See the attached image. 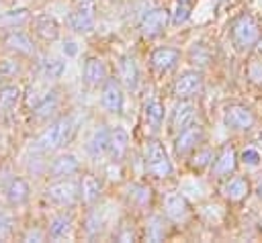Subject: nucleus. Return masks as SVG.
Masks as SVG:
<instances>
[{"mask_svg": "<svg viewBox=\"0 0 262 243\" xmlns=\"http://www.w3.org/2000/svg\"><path fill=\"white\" fill-rule=\"evenodd\" d=\"M76 129H78V120H76L74 114H66V116L55 118L33 141V151H39V153L59 151L61 147H66L72 141V137L76 135Z\"/></svg>", "mask_w": 262, "mask_h": 243, "instance_id": "f257e3e1", "label": "nucleus"}, {"mask_svg": "<svg viewBox=\"0 0 262 243\" xmlns=\"http://www.w3.org/2000/svg\"><path fill=\"white\" fill-rule=\"evenodd\" d=\"M229 39L235 51L246 53L254 49L262 39V25L252 12H242L229 25Z\"/></svg>", "mask_w": 262, "mask_h": 243, "instance_id": "f03ea898", "label": "nucleus"}, {"mask_svg": "<svg viewBox=\"0 0 262 243\" xmlns=\"http://www.w3.org/2000/svg\"><path fill=\"white\" fill-rule=\"evenodd\" d=\"M45 198L57 208H72L80 202V178H57L45 188Z\"/></svg>", "mask_w": 262, "mask_h": 243, "instance_id": "7ed1b4c3", "label": "nucleus"}, {"mask_svg": "<svg viewBox=\"0 0 262 243\" xmlns=\"http://www.w3.org/2000/svg\"><path fill=\"white\" fill-rule=\"evenodd\" d=\"M143 169L156 180H166L172 176V161L158 139H147L143 149Z\"/></svg>", "mask_w": 262, "mask_h": 243, "instance_id": "20e7f679", "label": "nucleus"}, {"mask_svg": "<svg viewBox=\"0 0 262 243\" xmlns=\"http://www.w3.org/2000/svg\"><path fill=\"white\" fill-rule=\"evenodd\" d=\"M203 143H205V129H203V125L190 123L188 127H184L182 131L176 133V137H174V153L178 157L190 155Z\"/></svg>", "mask_w": 262, "mask_h": 243, "instance_id": "39448f33", "label": "nucleus"}, {"mask_svg": "<svg viewBox=\"0 0 262 243\" xmlns=\"http://www.w3.org/2000/svg\"><path fill=\"white\" fill-rule=\"evenodd\" d=\"M96 25V4L94 0H80L78 6L68 14V27L74 33H90Z\"/></svg>", "mask_w": 262, "mask_h": 243, "instance_id": "423d86ee", "label": "nucleus"}, {"mask_svg": "<svg viewBox=\"0 0 262 243\" xmlns=\"http://www.w3.org/2000/svg\"><path fill=\"white\" fill-rule=\"evenodd\" d=\"M201 92H203V74L196 69H186L174 80L172 94L178 100H192Z\"/></svg>", "mask_w": 262, "mask_h": 243, "instance_id": "0eeeda50", "label": "nucleus"}, {"mask_svg": "<svg viewBox=\"0 0 262 243\" xmlns=\"http://www.w3.org/2000/svg\"><path fill=\"white\" fill-rule=\"evenodd\" d=\"M223 125L233 133H246L256 125V116L244 104H229L223 110Z\"/></svg>", "mask_w": 262, "mask_h": 243, "instance_id": "6e6552de", "label": "nucleus"}, {"mask_svg": "<svg viewBox=\"0 0 262 243\" xmlns=\"http://www.w3.org/2000/svg\"><path fill=\"white\" fill-rule=\"evenodd\" d=\"M168 25H170V10L164 6H158L143 14V18L139 22V33L145 39H156L166 31Z\"/></svg>", "mask_w": 262, "mask_h": 243, "instance_id": "1a4fd4ad", "label": "nucleus"}, {"mask_svg": "<svg viewBox=\"0 0 262 243\" xmlns=\"http://www.w3.org/2000/svg\"><path fill=\"white\" fill-rule=\"evenodd\" d=\"M100 104L111 114L123 112V84L119 82V78L108 76L104 80V84L100 86Z\"/></svg>", "mask_w": 262, "mask_h": 243, "instance_id": "9d476101", "label": "nucleus"}, {"mask_svg": "<svg viewBox=\"0 0 262 243\" xmlns=\"http://www.w3.org/2000/svg\"><path fill=\"white\" fill-rule=\"evenodd\" d=\"M162 210H164V216L172 223H182L190 216V204H188L186 196L182 192H176V190H170L164 196Z\"/></svg>", "mask_w": 262, "mask_h": 243, "instance_id": "9b49d317", "label": "nucleus"}, {"mask_svg": "<svg viewBox=\"0 0 262 243\" xmlns=\"http://www.w3.org/2000/svg\"><path fill=\"white\" fill-rule=\"evenodd\" d=\"M235 167H237V153H235L233 145L225 143V145L217 151V155L213 157V163H211L209 169H211V176H213V178L223 180V178H227L229 174H233Z\"/></svg>", "mask_w": 262, "mask_h": 243, "instance_id": "f8f14e48", "label": "nucleus"}, {"mask_svg": "<svg viewBox=\"0 0 262 243\" xmlns=\"http://www.w3.org/2000/svg\"><path fill=\"white\" fill-rule=\"evenodd\" d=\"M80 172V161L74 153H59L55 155L49 165H47V176L51 180L57 178H68V176H76Z\"/></svg>", "mask_w": 262, "mask_h": 243, "instance_id": "ddd939ff", "label": "nucleus"}, {"mask_svg": "<svg viewBox=\"0 0 262 243\" xmlns=\"http://www.w3.org/2000/svg\"><path fill=\"white\" fill-rule=\"evenodd\" d=\"M123 196H125V202L129 206H135V208H141V210L149 208L151 202H154V190L147 184H143V182H131V184H127Z\"/></svg>", "mask_w": 262, "mask_h": 243, "instance_id": "4468645a", "label": "nucleus"}, {"mask_svg": "<svg viewBox=\"0 0 262 243\" xmlns=\"http://www.w3.org/2000/svg\"><path fill=\"white\" fill-rule=\"evenodd\" d=\"M108 78V69H106V63L100 59V57H86L84 61V67H82V80L86 86L90 88H98L104 84V80Z\"/></svg>", "mask_w": 262, "mask_h": 243, "instance_id": "2eb2a0df", "label": "nucleus"}, {"mask_svg": "<svg viewBox=\"0 0 262 243\" xmlns=\"http://www.w3.org/2000/svg\"><path fill=\"white\" fill-rule=\"evenodd\" d=\"M194 116H196V104L192 100H178L170 114V131L176 135L178 131L194 123Z\"/></svg>", "mask_w": 262, "mask_h": 243, "instance_id": "dca6fc26", "label": "nucleus"}, {"mask_svg": "<svg viewBox=\"0 0 262 243\" xmlns=\"http://www.w3.org/2000/svg\"><path fill=\"white\" fill-rule=\"evenodd\" d=\"M250 194V180L246 176H227L221 184V196L229 202H242Z\"/></svg>", "mask_w": 262, "mask_h": 243, "instance_id": "f3484780", "label": "nucleus"}, {"mask_svg": "<svg viewBox=\"0 0 262 243\" xmlns=\"http://www.w3.org/2000/svg\"><path fill=\"white\" fill-rule=\"evenodd\" d=\"M180 61V51L176 47H158L149 55V63L158 74L172 71Z\"/></svg>", "mask_w": 262, "mask_h": 243, "instance_id": "a211bd4d", "label": "nucleus"}, {"mask_svg": "<svg viewBox=\"0 0 262 243\" xmlns=\"http://www.w3.org/2000/svg\"><path fill=\"white\" fill-rule=\"evenodd\" d=\"M102 196V180L96 174L80 176V200L86 206H94Z\"/></svg>", "mask_w": 262, "mask_h": 243, "instance_id": "6ab92c4d", "label": "nucleus"}, {"mask_svg": "<svg viewBox=\"0 0 262 243\" xmlns=\"http://www.w3.org/2000/svg\"><path fill=\"white\" fill-rule=\"evenodd\" d=\"M33 31L35 35L45 41V43H53L59 39V22L51 16V14H37L33 16Z\"/></svg>", "mask_w": 262, "mask_h": 243, "instance_id": "aec40b11", "label": "nucleus"}, {"mask_svg": "<svg viewBox=\"0 0 262 243\" xmlns=\"http://www.w3.org/2000/svg\"><path fill=\"white\" fill-rule=\"evenodd\" d=\"M129 151V133L123 127L108 131V157L111 161H121Z\"/></svg>", "mask_w": 262, "mask_h": 243, "instance_id": "412c9836", "label": "nucleus"}, {"mask_svg": "<svg viewBox=\"0 0 262 243\" xmlns=\"http://www.w3.org/2000/svg\"><path fill=\"white\" fill-rule=\"evenodd\" d=\"M4 196H6V202L10 206H23L29 202L31 198V188H29V182L25 178H12L6 188H4Z\"/></svg>", "mask_w": 262, "mask_h": 243, "instance_id": "4be33fe9", "label": "nucleus"}, {"mask_svg": "<svg viewBox=\"0 0 262 243\" xmlns=\"http://www.w3.org/2000/svg\"><path fill=\"white\" fill-rule=\"evenodd\" d=\"M108 131H111V129H106V127L96 129V131L90 135L88 143H86V153H88L94 161H100V159L108 157Z\"/></svg>", "mask_w": 262, "mask_h": 243, "instance_id": "5701e85b", "label": "nucleus"}, {"mask_svg": "<svg viewBox=\"0 0 262 243\" xmlns=\"http://www.w3.org/2000/svg\"><path fill=\"white\" fill-rule=\"evenodd\" d=\"M74 227V214L66 208H61L59 212H55L51 218H49V227H47V235L51 239H63L70 235Z\"/></svg>", "mask_w": 262, "mask_h": 243, "instance_id": "b1692460", "label": "nucleus"}, {"mask_svg": "<svg viewBox=\"0 0 262 243\" xmlns=\"http://www.w3.org/2000/svg\"><path fill=\"white\" fill-rule=\"evenodd\" d=\"M4 45L10 49V51H14V53H20V55H33L35 53V43H33V39L27 35V33H23V31H16V29H12V31H8L6 35H4Z\"/></svg>", "mask_w": 262, "mask_h": 243, "instance_id": "393cba45", "label": "nucleus"}, {"mask_svg": "<svg viewBox=\"0 0 262 243\" xmlns=\"http://www.w3.org/2000/svg\"><path fill=\"white\" fill-rule=\"evenodd\" d=\"M20 98H23V90L16 84L0 86V114L2 116H10L16 110Z\"/></svg>", "mask_w": 262, "mask_h": 243, "instance_id": "a878e982", "label": "nucleus"}, {"mask_svg": "<svg viewBox=\"0 0 262 243\" xmlns=\"http://www.w3.org/2000/svg\"><path fill=\"white\" fill-rule=\"evenodd\" d=\"M170 231V221L164 214H151L145 221V229H143V237L147 241H162L168 237Z\"/></svg>", "mask_w": 262, "mask_h": 243, "instance_id": "bb28decb", "label": "nucleus"}, {"mask_svg": "<svg viewBox=\"0 0 262 243\" xmlns=\"http://www.w3.org/2000/svg\"><path fill=\"white\" fill-rule=\"evenodd\" d=\"M119 82L129 88V90H135L137 88V82H139V67L135 63L133 57L129 55H123L119 59Z\"/></svg>", "mask_w": 262, "mask_h": 243, "instance_id": "cd10ccee", "label": "nucleus"}, {"mask_svg": "<svg viewBox=\"0 0 262 243\" xmlns=\"http://www.w3.org/2000/svg\"><path fill=\"white\" fill-rule=\"evenodd\" d=\"M57 108H59V92H57V90H47L45 96H43L31 110H33V116H35V118L45 120V118H49L51 114H55Z\"/></svg>", "mask_w": 262, "mask_h": 243, "instance_id": "c85d7f7f", "label": "nucleus"}, {"mask_svg": "<svg viewBox=\"0 0 262 243\" xmlns=\"http://www.w3.org/2000/svg\"><path fill=\"white\" fill-rule=\"evenodd\" d=\"M213 157H215V153H213V149L211 147H196L192 153H190V159H188V167L192 169V172H203V169H209L211 167V163H213Z\"/></svg>", "mask_w": 262, "mask_h": 243, "instance_id": "c756f323", "label": "nucleus"}, {"mask_svg": "<svg viewBox=\"0 0 262 243\" xmlns=\"http://www.w3.org/2000/svg\"><path fill=\"white\" fill-rule=\"evenodd\" d=\"M143 116H145V123L149 125V129L158 131L162 127V123H164V104L158 98H151L143 106Z\"/></svg>", "mask_w": 262, "mask_h": 243, "instance_id": "7c9ffc66", "label": "nucleus"}, {"mask_svg": "<svg viewBox=\"0 0 262 243\" xmlns=\"http://www.w3.org/2000/svg\"><path fill=\"white\" fill-rule=\"evenodd\" d=\"M39 71L47 80H57L66 71V61H61L57 57H45V59L39 61Z\"/></svg>", "mask_w": 262, "mask_h": 243, "instance_id": "2f4dec72", "label": "nucleus"}, {"mask_svg": "<svg viewBox=\"0 0 262 243\" xmlns=\"http://www.w3.org/2000/svg\"><path fill=\"white\" fill-rule=\"evenodd\" d=\"M29 10H10L0 14V29H16L29 20Z\"/></svg>", "mask_w": 262, "mask_h": 243, "instance_id": "473e14b6", "label": "nucleus"}, {"mask_svg": "<svg viewBox=\"0 0 262 243\" xmlns=\"http://www.w3.org/2000/svg\"><path fill=\"white\" fill-rule=\"evenodd\" d=\"M104 229V218L98 214V210H90L84 218V233L86 237H96Z\"/></svg>", "mask_w": 262, "mask_h": 243, "instance_id": "72a5a7b5", "label": "nucleus"}, {"mask_svg": "<svg viewBox=\"0 0 262 243\" xmlns=\"http://www.w3.org/2000/svg\"><path fill=\"white\" fill-rule=\"evenodd\" d=\"M188 59L192 63H199L203 67V65H207L213 59V53H211V49L205 43H194L192 49H190V53H188Z\"/></svg>", "mask_w": 262, "mask_h": 243, "instance_id": "f704fd0d", "label": "nucleus"}, {"mask_svg": "<svg viewBox=\"0 0 262 243\" xmlns=\"http://www.w3.org/2000/svg\"><path fill=\"white\" fill-rule=\"evenodd\" d=\"M244 165H248V167H258L260 163H262V153H260V149H256V147H244L242 149V153H239V157H237Z\"/></svg>", "mask_w": 262, "mask_h": 243, "instance_id": "c9c22d12", "label": "nucleus"}, {"mask_svg": "<svg viewBox=\"0 0 262 243\" xmlns=\"http://www.w3.org/2000/svg\"><path fill=\"white\" fill-rule=\"evenodd\" d=\"M12 233H14V221H12V216L6 210L0 208V241L10 239Z\"/></svg>", "mask_w": 262, "mask_h": 243, "instance_id": "e433bc0d", "label": "nucleus"}, {"mask_svg": "<svg viewBox=\"0 0 262 243\" xmlns=\"http://www.w3.org/2000/svg\"><path fill=\"white\" fill-rule=\"evenodd\" d=\"M190 10H192V4L176 2L174 12H170V20H172V25H182V22H184V20L190 16Z\"/></svg>", "mask_w": 262, "mask_h": 243, "instance_id": "4c0bfd02", "label": "nucleus"}, {"mask_svg": "<svg viewBox=\"0 0 262 243\" xmlns=\"http://www.w3.org/2000/svg\"><path fill=\"white\" fill-rule=\"evenodd\" d=\"M246 74H248V80H250L252 84L262 86V61H260V59L250 61V63H248V69H246Z\"/></svg>", "mask_w": 262, "mask_h": 243, "instance_id": "58836bf2", "label": "nucleus"}, {"mask_svg": "<svg viewBox=\"0 0 262 243\" xmlns=\"http://www.w3.org/2000/svg\"><path fill=\"white\" fill-rule=\"evenodd\" d=\"M18 74V63L12 59H0V78H12Z\"/></svg>", "mask_w": 262, "mask_h": 243, "instance_id": "ea45409f", "label": "nucleus"}, {"mask_svg": "<svg viewBox=\"0 0 262 243\" xmlns=\"http://www.w3.org/2000/svg\"><path fill=\"white\" fill-rule=\"evenodd\" d=\"M113 237L117 241H135L137 239V233H133V229H129V227H125V223H121L119 231L113 233Z\"/></svg>", "mask_w": 262, "mask_h": 243, "instance_id": "a19ab883", "label": "nucleus"}, {"mask_svg": "<svg viewBox=\"0 0 262 243\" xmlns=\"http://www.w3.org/2000/svg\"><path fill=\"white\" fill-rule=\"evenodd\" d=\"M45 235H47V231H39V229H35V231H29V233H25V241H43L45 239Z\"/></svg>", "mask_w": 262, "mask_h": 243, "instance_id": "79ce46f5", "label": "nucleus"}, {"mask_svg": "<svg viewBox=\"0 0 262 243\" xmlns=\"http://www.w3.org/2000/svg\"><path fill=\"white\" fill-rule=\"evenodd\" d=\"M76 43H66L63 45V53H68V55H76Z\"/></svg>", "mask_w": 262, "mask_h": 243, "instance_id": "37998d69", "label": "nucleus"}, {"mask_svg": "<svg viewBox=\"0 0 262 243\" xmlns=\"http://www.w3.org/2000/svg\"><path fill=\"white\" fill-rule=\"evenodd\" d=\"M256 194H258V198L262 200V180L258 182V186H256Z\"/></svg>", "mask_w": 262, "mask_h": 243, "instance_id": "c03bdc74", "label": "nucleus"}, {"mask_svg": "<svg viewBox=\"0 0 262 243\" xmlns=\"http://www.w3.org/2000/svg\"><path fill=\"white\" fill-rule=\"evenodd\" d=\"M176 2H184V4H192V0H176Z\"/></svg>", "mask_w": 262, "mask_h": 243, "instance_id": "a18cd8bd", "label": "nucleus"}, {"mask_svg": "<svg viewBox=\"0 0 262 243\" xmlns=\"http://www.w3.org/2000/svg\"><path fill=\"white\" fill-rule=\"evenodd\" d=\"M260 231H262V218H260Z\"/></svg>", "mask_w": 262, "mask_h": 243, "instance_id": "49530a36", "label": "nucleus"}]
</instances>
